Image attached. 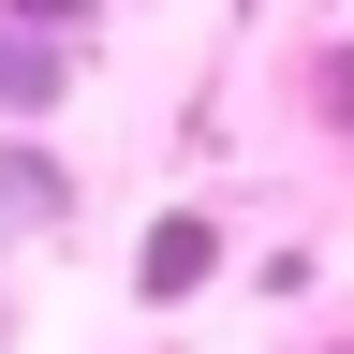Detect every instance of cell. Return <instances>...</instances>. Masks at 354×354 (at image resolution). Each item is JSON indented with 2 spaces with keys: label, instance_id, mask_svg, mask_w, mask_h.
Returning a JSON list of instances; mask_svg holds the SVG:
<instances>
[{
  "label": "cell",
  "instance_id": "obj_1",
  "mask_svg": "<svg viewBox=\"0 0 354 354\" xmlns=\"http://www.w3.org/2000/svg\"><path fill=\"white\" fill-rule=\"evenodd\" d=\"M207 281H221V207H162L148 251H133V295L177 310V295H207Z\"/></svg>",
  "mask_w": 354,
  "mask_h": 354
},
{
  "label": "cell",
  "instance_id": "obj_2",
  "mask_svg": "<svg viewBox=\"0 0 354 354\" xmlns=\"http://www.w3.org/2000/svg\"><path fill=\"white\" fill-rule=\"evenodd\" d=\"M59 88H74V59H59V30H15V15H0V118H44Z\"/></svg>",
  "mask_w": 354,
  "mask_h": 354
},
{
  "label": "cell",
  "instance_id": "obj_3",
  "mask_svg": "<svg viewBox=\"0 0 354 354\" xmlns=\"http://www.w3.org/2000/svg\"><path fill=\"white\" fill-rule=\"evenodd\" d=\"M0 221H74V177H59V148H30V118L0 133Z\"/></svg>",
  "mask_w": 354,
  "mask_h": 354
},
{
  "label": "cell",
  "instance_id": "obj_4",
  "mask_svg": "<svg viewBox=\"0 0 354 354\" xmlns=\"http://www.w3.org/2000/svg\"><path fill=\"white\" fill-rule=\"evenodd\" d=\"M310 88H325V118L354 133V44H325V59H310Z\"/></svg>",
  "mask_w": 354,
  "mask_h": 354
},
{
  "label": "cell",
  "instance_id": "obj_5",
  "mask_svg": "<svg viewBox=\"0 0 354 354\" xmlns=\"http://www.w3.org/2000/svg\"><path fill=\"white\" fill-rule=\"evenodd\" d=\"M15 30H88V0H0Z\"/></svg>",
  "mask_w": 354,
  "mask_h": 354
},
{
  "label": "cell",
  "instance_id": "obj_6",
  "mask_svg": "<svg viewBox=\"0 0 354 354\" xmlns=\"http://www.w3.org/2000/svg\"><path fill=\"white\" fill-rule=\"evenodd\" d=\"M0 339H15V310H0Z\"/></svg>",
  "mask_w": 354,
  "mask_h": 354
}]
</instances>
